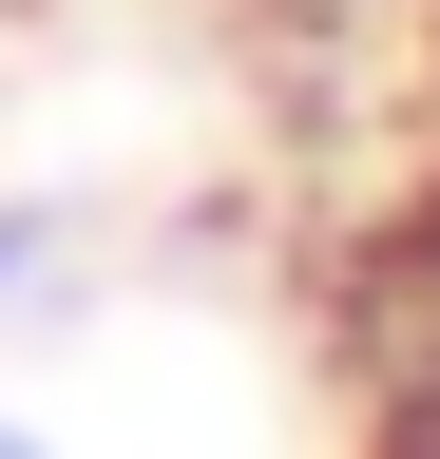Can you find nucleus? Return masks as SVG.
<instances>
[{"label": "nucleus", "mask_w": 440, "mask_h": 459, "mask_svg": "<svg viewBox=\"0 0 440 459\" xmlns=\"http://www.w3.org/2000/svg\"><path fill=\"white\" fill-rule=\"evenodd\" d=\"M20 268H39V211H0V307H20Z\"/></svg>", "instance_id": "1"}, {"label": "nucleus", "mask_w": 440, "mask_h": 459, "mask_svg": "<svg viewBox=\"0 0 440 459\" xmlns=\"http://www.w3.org/2000/svg\"><path fill=\"white\" fill-rule=\"evenodd\" d=\"M0 459H58V440H20V421H0Z\"/></svg>", "instance_id": "2"}]
</instances>
